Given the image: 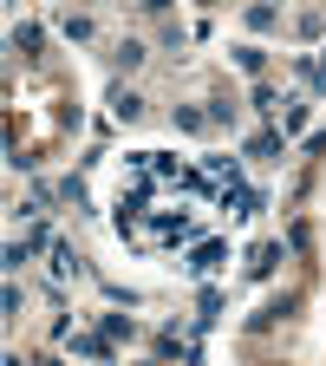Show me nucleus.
Segmentation results:
<instances>
[{
	"label": "nucleus",
	"mask_w": 326,
	"mask_h": 366,
	"mask_svg": "<svg viewBox=\"0 0 326 366\" xmlns=\"http://www.w3.org/2000/svg\"><path fill=\"white\" fill-rule=\"evenodd\" d=\"M222 262H228V249H222L215 236H203V242H190V255H183V268H190V274H196V282H209V274H215Z\"/></svg>",
	"instance_id": "obj_1"
},
{
	"label": "nucleus",
	"mask_w": 326,
	"mask_h": 366,
	"mask_svg": "<svg viewBox=\"0 0 326 366\" xmlns=\"http://www.w3.org/2000/svg\"><path fill=\"white\" fill-rule=\"evenodd\" d=\"M53 274H59V282H78V274H85V262H78L72 242H53Z\"/></svg>",
	"instance_id": "obj_2"
},
{
	"label": "nucleus",
	"mask_w": 326,
	"mask_h": 366,
	"mask_svg": "<svg viewBox=\"0 0 326 366\" xmlns=\"http://www.w3.org/2000/svg\"><path fill=\"white\" fill-rule=\"evenodd\" d=\"M111 112L131 124V118H144V99H137V92H111Z\"/></svg>",
	"instance_id": "obj_3"
},
{
	"label": "nucleus",
	"mask_w": 326,
	"mask_h": 366,
	"mask_svg": "<svg viewBox=\"0 0 326 366\" xmlns=\"http://www.w3.org/2000/svg\"><path fill=\"white\" fill-rule=\"evenodd\" d=\"M248 26H255V33H268V26H274V7H268V0H255V7H248Z\"/></svg>",
	"instance_id": "obj_4"
},
{
	"label": "nucleus",
	"mask_w": 326,
	"mask_h": 366,
	"mask_svg": "<svg viewBox=\"0 0 326 366\" xmlns=\"http://www.w3.org/2000/svg\"><path fill=\"white\" fill-rule=\"evenodd\" d=\"M274 262H281V249H274V242H261V249H255V262H248V268H255V274H268V268H274Z\"/></svg>",
	"instance_id": "obj_5"
}]
</instances>
